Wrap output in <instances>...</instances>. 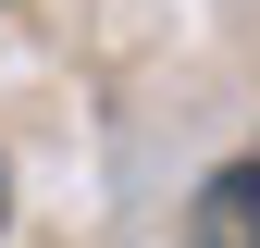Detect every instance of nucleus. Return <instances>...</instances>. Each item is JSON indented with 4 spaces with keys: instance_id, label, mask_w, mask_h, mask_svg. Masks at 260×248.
Instances as JSON below:
<instances>
[{
    "instance_id": "f03ea898",
    "label": "nucleus",
    "mask_w": 260,
    "mask_h": 248,
    "mask_svg": "<svg viewBox=\"0 0 260 248\" xmlns=\"http://www.w3.org/2000/svg\"><path fill=\"white\" fill-rule=\"evenodd\" d=\"M0 224H13V186H0Z\"/></svg>"
},
{
    "instance_id": "f257e3e1",
    "label": "nucleus",
    "mask_w": 260,
    "mask_h": 248,
    "mask_svg": "<svg viewBox=\"0 0 260 248\" xmlns=\"http://www.w3.org/2000/svg\"><path fill=\"white\" fill-rule=\"evenodd\" d=\"M186 248H260V162H223L186 199Z\"/></svg>"
}]
</instances>
